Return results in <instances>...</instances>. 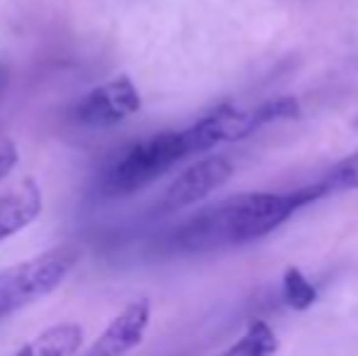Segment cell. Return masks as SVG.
I'll return each mask as SVG.
<instances>
[{"label": "cell", "instance_id": "cell-1", "mask_svg": "<svg viewBox=\"0 0 358 356\" xmlns=\"http://www.w3.org/2000/svg\"><path fill=\"white\" fill-rule=\"evenodd\" d=\"M320 185L310 183L290 193H241L190 215L173 242L185 252L239 247L266 237L287 222L300 208L322 200Z\"/></svg>", "mask_w": 358, "mask_h": 356}, {"label": "cell", "instance_id": "cell-2", "mask_svg": "<svg viewBox=\"0 0 358 356\" xmlns=\"http://www.w3.org/2000/svg\"><path fill=\"white\" fill-rule=\"evenodd\" d=\"M80 257L76 244H59L0 271V320L52 295L73 273Z\"/></svg>", "mask_w": 358, "mask_h": 356}, {"label": "cell", "instance_id": "cell-3", "mask_svg": "<svg viewBox=\"0 0 358 356\" xmlns=\"http://www.w3.org/2000/svg\"><path fill=\"white\" fill-rule=\"evenodd\" d=\"M193 157L183 129L156 132L151 137L134 142L113 164L105 178V188L113 195H132L169 173L176 164Z\"/></svg>", "mask_w": 358, "mask_h": 356}, {"label": "cell", "instance_id": "cell-4", "mask_svg": "<svg viewBox=\"0 0 358 356\" xmlns=\"http://www.w3.org/2000/svg\"><path fill=\"white\" fill-rule=\"evenodd\" d=\"M142 110V95L129 76H115L90 88L76 103L73 118L85 127H115Z\"/></svg>", "mask_w": 358, "mask_h": 356}, {"label": "cell", "instance_id": "cell-5", "mask_svg": "<svg viewBox=\"0 0 358 356\" xmlns=\"http://www.w3.org/2000/svg\"><path fill=\"white\" fill-rule=\"evenodd\" d=\"M234 173V164L227 157H205L190 164L188 169L178 173L171 185L166 188L164 198H161L159 208L164 213H176V210H185L190 205L205 200L210 193L227 183Z\"/></svg>", "mask_w": 358, "mask_h": 356}, {"label": "cell", "instance_id": "cell-6", "mask_svg": "<svg viewBox=\"0 0 358 356\" xmlns=\"http://www.w3.org/2000/svg\"><path fill=\"white\" fill-rule=\"evenodd\" d=\"M183 132L188 139L190 154H205L213 152L220 144H231L251 137L254 132H259V124L254 118V108L241 110L234 103H224L195 120Z\"/></svg>", "mask_w": 358, "mask_h": 356}, {"label": "cell", "instance_id": "cell-7", "mask_svg": "<svg viewBox=\"0 0 358 356\" xmlns=\"http://www.w3.org/2000/svg\"><path fill=\"white\" fill-rule=\"evenodd\" d=\"M149 325H151V300L149 298L132 300V303H127L110 320L108 327L78 356H127L144 342Z\"/></svg>", "mask_w": 358, "mask_h": 356}, {"label": "cell", "instance_id": "cell-8", "mask_svg": "<svg viewBox=\"0 0 358 356\" xmlns=\"http://www.w3.org/2000/svg\"><path fill=\"white\" fill-rule=\"evenodd\" d=\"M42 210L44 195L34 178H24L15 188L0 193V244L27 229Z\"/></svg>", "mask_w": 358, "mask_h": 356}, {"label": "cell", "instance_id": "cell-9", "mask_svg": "<svg viewBox=\"0 0 358 356\" xmlns=\"http://www.w3.org/2000/svg\"><path fill=\"white\" fill-rule=\"evenodd\" d=\"M83 347V327L78 322H59L29 339L13 356H78Z\"/></svg>", "mask_w": 358, "mask_h": 356}, {"label": "cell", "instance_id": "cell-10", "mask_svg": "<svg viewBox=\"0 0 358 356\" xmlns=\"http://www.w3.org/2000/svg\"><path fill=\"white\" fill-rule=\"evenodd\" d=\"M278 354V337L266 320H254L244 334L220 356H275Z\"/></svg>", "mask_w": 358, "mask_h": 356}, {"label": "cell", "instance_id": "cell-11", "mask_svg": "<svg viewBox=\"0 0 358 356\" xmlns=\"http://www.w3.org/2000/svg\"><path fill=\"white\" fill-rule=\"evenodd\" d=\"M320 185L322 195H334V193H349V190L358 188V149L351 152L349 157H344L341 162H336L329 171L324 173L320 180H315Z\"/></svg>", "mask_w": 358, "mask_h": 356}, {"label": "cell", "instance_id": "cell-12", "mask_svg": "<svg viewBox=\"0 0 358 356\" xmlns=\"http://www.w3.org/2000/svg\"><path fill=\"white\" fill-rule=\"evenodd\" d=\"M283 298L292 310H307L315 305L317 288L297 266H287L283 273Z\"/></svg>", "mask_w": 358, "mask_h": 356}, {"label": "cell", "instance_id": "cell-13", "mask_svg": "<svg viewBox=\"0 0 358 356\" xmlns=\"http://www.w3.org/2000/svg\"><path fill=\"white\" fill-rule=\"evenodd\" d=\"M20 162V154H17V147H15L10 139H5V142H0V180L8 176L10 171H13L15 166H17Z\"/></svg>", "mask_w": 358, "mask_h": 356}, {"label": "cell", "instance_id": "cell-14", "mask_svg": "<svg viewBox=\"0 0 358 356\" xmlns=\"http://www.w3.org/2000/svg\"><path fill=\"white\" fill-rule=\"evenodd\" d=\"M354 127L358 129V115H356V120H354Z\"/></svg>", "mask_w": 358, "mask_h": 356}]
</instances>
